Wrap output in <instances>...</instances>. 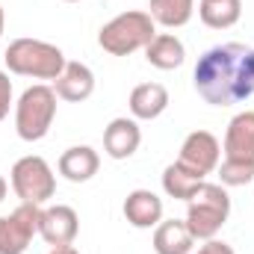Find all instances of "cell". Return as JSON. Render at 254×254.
Here are the masks:
<instances>
[{
    "mask_svg": "<svg viewBox=\"0 0 254 254\" xmlns=\"http://www.w3.org/2000/svg\"><path fill=\"white\" fill-rule=\"evenodd\" d=\"M195 92L210 107H237L254 95V48L228 42L204 51L192 71Z\"/></svg>",
    "mask_w": 254,
    "mask_h": 254,
    "instance_id": "obj_1",
    "label": "cell"
},
{
    "mask_svg": "<svg viewBox=\"0 0 254 254\" xmlns=\"http://www.w3.org/2000/svg\"><path fill=\"white\" fill-rule=\"evenodd\" d=\"M3 63L9 74L18 77H33V80H57L65 68V54L63 48L42 42V39H15L9 42Z\"/></svg>",
    "mask_w": 254,
    "mask_h": 254,
    "instance_id": "obj_2",
    "label": "cell"
},
{
    "mask_svg": "<svg viewBox=\"0 0 254 254\" xmlns=\"http://www.w3.org/2000/svg\"><path fill=\"white\" fill-rule=\"evenodd\" d=\"M154 36H157L154 18L148 12L130 9V12L116 15L113 21H107L98 30V45L110 57H130L136 51H145Z\"/></svg>",
    "mask_w": 254,
    "mask_h": 254,
    "instance_id": "obj_3",
    "label": "cell"
},
{
    "mask_svg": "<svg viewBox=\"0 0 254 254\" xmlns=\"http://www.w3.org/2000/svg\"><path fill=\"white\" fill-rule=\"evenodd\" d=\"M231 216V195L222 184H201L198 192L187 201V228L195 240H216Z\"/></svg>",
    "mask_w": 254,
    "mask_h": 254,
    "instance_id": "obj_4",
    "label": "cell"
},
{
    "mask_svg": "<svg viewBox=\"0 0 254 254\" xmlns=\"http://www.w3.org/2000/svg\"><path fill=\"white\" fill-rule=\"evenodd\" d=\"M57 119V92L48 83H36L15 101V133L24 142H39L51 133Z\"/></svg>",
    "mask_w": 254,
    "mask_h": 254,
    "instance_id": "obj_5",
    "label": "cell"
},
{
    "mask_svg": "<svg viewBox=\"0 0 254 254\" xmlns=\"http://www.w3.org/2000/svg\"><path fill=\"white\" fill-rule=\"evenodd\" d=\"M9 184H12V192L21 198V204H39L42 207L57 192V175H54V169L45 157L30 154V157H21L12 166Z\"/></svg>",
    "mask_w": 254,
    "mask_h": 254,
    "instance_id": "obj_6",
    "label": "cell"
},
{
    "mask_svg": "<svg viewBox=\"0 0 254 254\" xmlns=\"http://www.w3.org/2000/svg\"><path fill=\"white\" fill-rule=\"evenodd\" d=\"M39 204H21L0 222V254H24L39 234Z\"/></svg>",
    "mask_w": 254,
    "mask_h": 254,
    "instance_id": "obj_7",
    "label": "cell"
},
{
    "mask_svg": "<svg viewBox=\"0 0 254 254\" xmlns=\"http://www.w3.org/2000/svg\"><path fill=\"white\" fill-rule=\"evenodd\" d=\"M178 163L187 166L195 175L207 178V175H213V172L219 169V163H222V145H219V139H216L210 130H192L190 136L184 139V145H181Z\"/></svg>",
    "mask_w": 254,
    "mask_h": 254,
    "instance_id": "obj_8",
    "label": "cell"
},
{
    "mask_svg": "<svg viewBox=\"0 0 254 254\" xmlns=\"http://www.w3.org/2000/svg\"><path fill=\"white\" fill-rule=\"evenodd\" d=\"M80 234V219H77V210L68 207V204H54V207H42V216H39V237L60 249V246H71Z\"/></svg>",
    "mask_w": 254,
    "mask_h": 254,
    "instance_id": "obj_9",
    "label": "cell"
},
{
    "mask_svg": "<svg viewBox=\"0 0 254 254\" xmlns=\"http://www.w3.org/2000/svg\"><path fill=\"white\" fill-rule=\"evenodd\" d=\"M142 145V127L130 116H119L104 127V151L113 160H130Z\"/></svg>",
    "mask_w": 254,
    "mask_h": 254,
    "instance_id": "obj_10",
    "label": "cell"
},
{
    "mask_svg": "<svg viewBox=\"0 0 254 254\" xmlns=\"http://www.w3.org/2000/svg\"><path fill=\"white\" fill-rule=\"evenodd\" d=\"M54 92L60 101L68 104H83L95 92V74L86 63H65L63 74L54 80Z\"/></svg>",
    "mask_w": 254,
    "mask_h": 254,
    "instance_id": "obj_11",
    "label": "cell"
},
{
    "mask_svg": "<svg viewBox=\"0 0 254 254\" xmlns=\"http://www.w3.org/2000/svg\"><path fill=\"white\" fill-rule=\"evenodd\" d=\"M122 213H125L127 225H133L139 231L157 228L163 222V198L151 190H133L127 192Z\"/></svg>",
    "mask_w": 254,
    "mask_h": 254,
    "instance_id": "obj_12",
    "label": "cell"
},
{
    "mask_svg": "<svg viewBox=\"0 0 254 254\" xmlns=\"http://www.w3.org/2000/svg\"><path fill=\"white\" fill-rule=\"evenodd\" d=\"M127 107L136 122H154L169 110V89L163 83H139L133 86Z\"/></svg>",
    "mask_w": 254,
    "mask_h": 254,
    "instance_id": "obj_13",
    "label": "cell"
},
{
    "mask_svg": "<svg viewBox=\"0 0 254 254\" xmlns=\"http://www.w3.org/2000/svg\"><path fill=\"white\" fill-rule=\"evenodd\" d=\"M57 169H60V175H63L65 181H71V184H86V181H92V178L98 175L101 157H98V151H95L92 145H71V148L63 151Z\"/></svg>",
    "mask_w": 254,
    "mask_h": 254,
    "instance_id": "obj_14",
    "label": "cell"
},
{
    "mask_svg": "<svg viewBox=\"0 0 254 254\" xmlns=\"http://www.w3.org/2000/svg\"><path fill=\"white\" fill-rule=\"evenodd\" d=\"M222 151H225V157L254 160V110L237 113V116L228 122Z\"/></svg>",
    "mask_w": 254,
    "mask_h": 254,
    "instance_id": "obj_15",
    "label": "cell"
},
{
    "mask_svg": "<svg viewBox=\"0 0 254 254\" xmlns=\"http://www.w3.org/2000/svg\"><path fill=\"white\" fill-rule=\"evenodd\" d=\"M195 237L184 219H163L154 228V252L157 254H192Z\"/></svg>",
    "mask_w": 254,
    "mask_h": 254,
    "instance_id": "obj_16",
    "label": "cell"
},
{
    "mask_svg": "<svg viewBox=\"0 0 254 254\" xmlns=\"http://www.w3.org/2000/svg\"><path fill=\"white\" fill-rule=\"evenodd\" d=\"M145 60H148V65H154L160 71H175L187 60V48L175 33H157L151 39V45L145 48Z\"/></svg>",
    "mask_w": 254,
    "mask_h": 254,
    "instance_id": "obj_17",
    "label": "cell"
},
{
    "mask_svg": "<svg viewBox=\"0 0 254 254\" xmlns=\"http://www.w3.org/2000/svg\"><path fill=\"white\" fill-rule=\"evenodd\" d=\"M148 15L157 27L178 30L187 27L195 15V0H148Z\"/></svg>",
    "mask_w": 254,
    "mask_h": 254,
    "instance_id": "obj_18",
    "label": "cell"
},
{
    "mask_svg": "<svg viewBox=\"0 0 254 254\" xmlns=\"http://www.w3.org/2000/svg\"><path fill=\"white\" fill-rule=\"evenodd\" d=\"M198 18L210 30H231L243 18V0H201Z\"/></svg>",
    "mask_w": 254,
    "mask_h": 254,
    "instance_id": "obj_19",
    "label": "cell"
},
{
    "mask_svg": "<svg viewBox=\"0 0 254 254\" xmlns=\"http://www.w3.org/2000/svg\"><path fill=\"white\" fill-rule=\"evenodd\" d=\"M204 181H207V178H201V175L190 172V169L181 166L178 160H175L172 166L163 169V192H166L169 198H175V201H190Z\"/></svg>",
    "mask_w": 254,
    "mask_h": 254,
    "instance_id": "obj_20",
    "label": "cell"
},
{
    "mask_svg": "<svg viewBox=\"0 0 254 254\" xmlns=\"http://www.w3.org/2000/svg\"><path fill=\"white\" fill-rule=\"evenodd\" d=\"M219 184L228 187H249L254 181V160H237V157H225L216 169Z\"/></svg>",
    "mask_w": 254,
    "mask_h": 254,
    "instance_id": "obj_21",
    "label": "cell"
},
{
    "mask_svg": "<svg viewBox=\"0 0 254 254\" xmlns=\"http://www.w3.org/2000/svg\"><path fill=\"white\" fill-rule=\"evenodd\" d=\"M12 80H9V74L6 71H0V122L9 116V110H12Z\"/></svg>",
    "mask_w": 254,
    "mask_h": 254,
    "instance_id": "obj_22",
    "label": "cell"
},
{
    "mask_svg": "<svg viewBox=\"0 0 254 254\" xmlns=\"http://www.w3.org/2000/svg\"><path fill=\"white\" fill-rule=\"evenodd\" d=\"M192 254H237V252L228 243H222V240H204V246Z\"/></svg>",
    "mask_w": 254,
    "mask_h": 254,
    "instance_id": "obj_23",
    "label": "cell"
},
{
    "mask_svg": "<svg viewBox=\"0 0 254 254\" xmlns=\"http://www.w3.org/2000/svg\"><path fill=\"white\" fill-rule=\"evenodd\" d=\"M48 254H80L74 246H60V249H51Z\"/></svg>",
    "mask_w": 254,
    "mask_h": 254,
    "instance_id": "obj_24",
    "label": "cell"
},
{
    "mask_svg": "<svg viewBox=\"0 0 254 254\" xmlns=\"http://www.w3.org/2000/svg\"><path fill=\"white\" fill-rule=\"evenodd\" d=\"M6 192H9V184H6V178L0 175V204H3V198H6Z\"/></svg>",
    "mask_w": 254,
    "mask_h": 254,
    "instance_id": "obj_25",
    "label": "cell"
},
{
    "mask_svg": "<svg viewBox=\"0 0 254 254\" xmlns=\"http://www.w3.org/2000/svg\"><path fill=\"white\" fill-rule=\"evenodd\" d=\"M3 30H6V12H3V6H0V39H3Z\"/></svg>",
    "mask_w": 254,
    "mask_h": 254,
    "instance_id": "obj_26",
    "label": "cell"
},
{
    "mask_svg": "<svg viewBox=\"0 0 254 254\" xmlns=\"http://www.w3.org/2000/svg\"><path fill=\"white\" fill-rule=\"evenodd\" d=\"M65 3H80V0H65Z\"/></svg>",
    "mask_w": 254,
    "mask_h": 254,
    "instance_id": "obj_27",
    "label": "cell"
},
{
    "mask_svg": "<svg viewBox=\"0 0 254 254\" xmlns=\"http://www.w3.org/2000/svg\"><path fill=\"white\" fill-rule=\"evenodd\" d=\"M0 222H3V216H0Z\"/></svg>",
    "mask_w": 254,
    "mask_h": 254,
    "instance_id": "obj_28",
    "label": "cell"
}]
</instances>
